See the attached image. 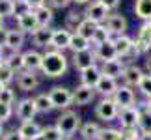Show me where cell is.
I'll return each instance as SVG.
<instances>
[{"label":"cell","instance_id":"obj_9","mask_svg":"<svg viewBox=\"0 0 151 140\" xmlns=\"http://www.w3.org/2000/svg\"><path fill=\"white\" fill-rule=\"evenodd\" d=\"M15 21H17V28L22 30L24 34H34L39 28V22H37V17L34 13V9H28V11H22V13H17L15 15Z\"/></svg>","mask_w":151,"mask_h":140},{"label":"cell","instance_id":"obj_58","mask_svg":"<svg viewBox=\"0 0 151 140\" xmlns=\"http://www.w3.org/2000/svg\"><path fill=\"white\" fill-rule=\"evenodd\" d=\"M2 90H4V84H2V82H0V93H2Z\"/></svg>","mask_w":151,"mask_h":140},{"label":"cell","instance_id":"obj_56","mask_svg":"<svg viewBox=\"0 0 151 140\" xmlns=\"http://www.w3.org/2000/svg\"><path fill=\"white\" fill-rule=\"evenodd\" d=\"M32 140H45V138H43V135H39V136H36V138H32Z\"/></svg>","mask_w":151,"mask_h":140},{"label":"cell","instance_id":"obj_40","mask_svg":"<svg viewBox=\"0 0 151 140\" xmlns=\"http://www.w3.org/2000/svg\"><path fill=\"white\" fill-rule=\"evenodd\" d=\"M142 131L138 127H121V138L123 140H138Z\"/></svg>","mask_w":151,"mask_h":140},{"label":"cell","instance_id":"obj_18","mask_svg":"<svg viewBox=\"0 0 151 140\" xmlns=\"http://www.w3.org/2000/svg\"><path fill=\"white\" fill-rule=\"evenodd\" d=\"M138 120H140V108H138V105L121 108L118 114V121L121 127H138Z\"/></svg>","mask_w":151,"mask_h":140},{"label":"cell","instance_id":"obj_34","mask_svg":"<svg viewBox=\"0 0 151 140\" xmlns=\"http://www.w3.org/2000/svg\"><path fill=\"white\" fill-rule=\"evenodd\" d=\"M108 39H112V34L106 28V25H97L93 36H91V45H99V43L108 41Z\"/></svg>","mask_w":151,"mask_h":140},{"label":"cell","instance_id":"obj_46","mask_svg":"<svg viewBox=\"0 0 151 140\" xmlns=\"http://www.w3.org/2000/svg\"><path fill=\"white\" fill-rule=\"evenodd\" d=\"M99 2H101L103 6H106V8H108L110 11H116V9L119 8L121 0H99Z\"/></svg>","mask_w":151,"mask_h":140},{"label":"cell","instance_id":"obj_51","mask_svg":"<svg viewBox=\"0 0 151 140\" xmlns=\"http://www.w3.org/2000/svg\"><path fill=\"white\" fill-rule=\"evenodd\" d=\"M6 60V49H0V64Z\"/></svg>","mask_w":151,"mask_h":140},{"label":"cell","instance_id":"obj_6","mask_svg":"<svg viewBox=\"0 0 151 140\" xmlns=\"http://www.w3.org/2000/svg\"><path fill=\"white\" fill-rule=\"evenodd\" d=\"M86 19H90V21H93L97 22V25H104L106 22V17L112 13L106 6H103L99 0H91V2L86 6V9L82 11Z\"/></svg>","mask_w":151,"mask_h":140},{"label":"cell","instance_id":"obj_35","mask_svg":"<svg viewBox=\"0 0 151 140\" xmlns=\"http://www.w3.org/2000/svg\"><path fill=\"white\" fill-rule=\"evenodd\" d=\"M15 79H17V73L13 69H11L6 62L0 64V82L4 86H9L11 82H15Z\"/></svg>","mask_w":151,"mask_h":140},{"label":"cell","instance_id":"obj_43","mask_svg":"<svg viewBox=\"0 0 151 140\" xmlns=\"http://www.w3.org/2000/svg\"><path fill=\"white\" fill-rule=\"evenodd\" d=\"M13 114H15L13 105H6V103L0 101V121H2V123H6Z\"/></svg>","mask_w":151,"mask_h":140},{"label":"cell","instance_id":"obj_11","mask_svg":"<svg viewBox=\"0 0 151 140\" xmlns=\"http://www.w3.org/2000/svg\"><path fill=\"white\" fill-rule=\"evenodd\" d=\"M52 34H54V28L50 26H39L34 34H30V39H32V45L36 49H50V43H52Z\"/></svg>","mask_w":151,"mask_h":140},{"label":"cell","instance_id":"obj_36","mask_svg":"<svg viewBox=\"0 0 151 140\" xmlns=\"http://www.w3.org/2000/svg\"><path fill=\"white\" fill-rule=\"evenodd\" d=\"M0 15L4 19H9V17L17 15V4L15 0H0Z\"/></svg>","mask_w":151,"mask_h":140},{"label":"cell","instance_id":"obj_23","mask_svg":"<svg viewBox=\"0 0 151 140\" xmlns=\"http://www.w3.org/2000/svg\"><path fill=\"white\" fill-rule=\"evenodd\" d=\"M118 88H119L118 79H112V77L103 75L101 80H99V82H97V86H95V92H97V95H101V97H112Z\"/></svg>","mask_w":151,"mask_h":140},{"label":"cell","instance_id":"obj_39","mask_svg":"<svg viewBox=\"0 0 151 140\" xmlns=\"http://www.w3.org/2000/svg\"><path fill=\"white\" fill-rule=\"evenodd\" d=\"M43 138L45 140H62L63 135H62V131L58 129L56 125H47V127H43Z\"/></svg>","mask_w":151,"mask_h":140},{"label":"cell","instance_id":"obj_59","mask_svg":"<svg viewBox=\"0 0 151 140\" xmlns=\"http://www.w3.org/2000/svg\"><path fill=\"white\" fill-rule=\"evenodd\" d=\"M147 22H149V25H151V21H147Z\"/></svg>","mask_w":151,"mask_h":140},{"label":"cell","instance_id":"obj_25","mask_svg":"<svg viewBox=\"0 0 151 140\" xmlns=\"http://www.w3.org/2000/svg\"><path fill=\"white\" fill-rule=\"evenodd\" d=\"M140 108V120H138V129L146 135H151V107L146 101L136 103Z\"/></svg>","mask_w":151,"mask_h":140},{"label":"cell","instance_id":"obj_32","mask_svg":"<svg viewBox=\"0 0 151 140\" xmlns=\"http://www.w3.org/2000/svg\"><path fill=\"white\" fill-rule=\"evenodd\" d=\"M82 21H84V13H80L77 9H71L65 15V19H63V26H65L69 32H77Z\"/></svg>","mask_w":151,"mask_h":140},{"label":"cell","instance_id":"obj_1","mask_svg":"<svg viewBox=\"0 0 151 140\" xmlns=\"http://www.w3.org/2000/svg\"><path fill=\"white\" fill-rule=\"evenodd\" d=\"M69 58L63 54L62 51L56 49H47L43 52V64H41V75L49 79H60L67 73L69 69Z\"/></svg>","mask_w":151,"mask_h":140},{"label":"cell","instance_id":"obj_52","mask_svg":"<svg viewBox=\"0 0 151 140\" xmlns=\"http://www.w3.org/2000/svg\"><path fill=\"white\" fill-rule=\"evenodd\" d=\"M138 140H151V135H146V133H142V135H140V138H138Z\"/></svg>","mask_w":151,"mask_h":140},{"label":"cell","instance_id":"obj_12","mask_svg":"<svg viewBox=\"0 0 151 140\" xmlns=\"http://www.w3.org/2000/svg\"><path fill=\"white\" fill-rule=\"evenodd\" d=\"M69 60H71L73 67L77 69V71H82V69H86V67L95 66V64H97V56H95L93 49H90V51H82V52H73Z\"/></svg>","mask_w":151,"mask_h":140},{"label":"cell","instance_id":"obj_57","mask_svg":"<svg viewBox=\"0 0 151 140\" xmlns=\"http://www.w3.org/2000/svg\"><path fill=\"white\" fill-rule=\"evenodd\" d=\"M62 140H73V138H71V136H63Z\"/></svg>","mask_w":151,"mask_h":140},{"label":"cell","instance_id":"obj_10","mask_svg":"<svg viewBox=\"0 0 151 140\" xmlns=\"http://www.w3.org/2000/svg\"><path fill=\"white\" fill-rule=\"evenodd\" d=\"M112 97H114V101L118 103L119 110L127 108V107H134L136 105V93H134V90H132L131 86H127V84H119V88L116 90V93Z\"/></svg>","mask_w":151,"mask_h":140},{"label":"cell","instance_id":"obj_20","mask_svg":"<svg viewBox=\"0 0 151 140\" xmlns=\"http://www.w3.org/2000/svg\"><path fill=\"white\" fill-rule=\"evenodd\" d=\"M71 36H73V32H69L65 26H63V28H54L50 49L62 51V52L67 51V49H69V41H71Z\"/></svg>","mask_w":151,"mask_h":140},{"label":"cell","instance_id":"obj_22","mask_svg":"<svg viewBox=\"0 0 151 140\" xmlns=\"http://www.w3.org/2000/svg\"><path fill=\"white\" fill-rule=\"evenodd\" d=\"M103 73H101V67L97 66H91V67H86L82 71H78V80L80 84H86V86H91V88H95L97 82L101 80Z\"/></svg>","mask_w":151,"mask_h":140},{"label":"cell","instance_id":"obj_17","mask_svg":"<svg viewBox=\"0 0 151 140\" xmlns=\"http://www.w3.org/2000/svg\"><path fill=\"white\" fill-rule=\"evenodd\" d=\"M97 56V64H103V62H108V60H116L118 58V52H116V47H114V41L108 39L104 43H99V45H93L91 47Z\"/></svg>","mask_w":151,"mask_h":140},{"label":"cell","instance_id":"obj_30","mask_svg":"<svg viewBox=\"0 0 151 140\" xmlns=\"http://www.w3.org/2000/svg\"><path fill=\"white\" fill-rule=\"evenodd\" d=\"M34 13L37 17L39 26H50V22L54 21V9H52L49 4H43V6H39V8H36Z\"/></svg>","mask_w":151,"mask_h":140},{"label":"cell","instance_id":"obj_50","mask_svg":"<svg viewBox=\"0 0 151 140\" xmlns=\"http://www.w3.org/2000/svg\"><path fill=\"white\" fill-rule=\"evenodd\" d=\"M91 2V0H73V4H77V6H88Z\"/></svg>","mask_w":151,"mask_h":140},{"label":"cell","instance_id":"obj_27","mask_svg":"<svg viewBox=\"0 0 151 140\" xmlns=\"http://www.w3.org/2000/svg\"><path fill=\"white\" fill-rule=\"evenodd\" d=\"M91 39L88 38H84L82 34H78V32H73V36H71V41H69V52H82V51H90L91 49Z\"/></svg>","mask_w":151,"mask_h":140},{"label":"cell","instance_id":"obj_4","mask_svg":"<svg viewBox=\"0 0 151 140\" xmlns=\"http://www.w3.org/2000/svg\"><path fill=\"white\" fill-rule=\"evenodd\" d=\"M132 41H134V51L138 56H146L151 51V25L147 21L140 25L136 36L132 38Z\"/></svg>","mask_w":151,"mask_h":140},{"label":"cell","instance_id":"obj_13","mask_svg":"<svg viewBox=\"0 0 151 140\" xmlns=\"http://www.w3.org/2000/svg\"><path fill=\"white\" fill-rule=\"evenodd\" d=\"M95 95H97L95 88L86 86V84H78L77 88L73 90V105H77V107H86V105H90L95 99Z\"/></svg>","mask_w":151,"mask_h":140},{"label":"cell","instance_id":"obj_29","mask_svg":"<svg viewBox=\"0 0 151 140\" xmlns=\"http://www.w3.org/2000/svg\"><path fill=\"white\" fill-rule=\"evenodd\" d=\"M103 127L97 123V121H84L82 125H80V136H82V140H97V136H99Z\"/></svg>","mask_w":151,"mask_h":140},{"label":"cell","instance_id":"obj_19","mask_svg":"<svg viewBox=\"0 0 151 140\" xmlns=\"http://www.w3.org/2000/svg\"><path fill=\"white\" fill-rule=\"evenodd\" d=\"M125 66L127 64L121 60V58H116V60H108V62L99 64L101 73L106 75V77H112V79H121V75H123V71H125Z\"/></svg>","mask_w":151,"mask_h":140},{"label":"cell","instance_id":"obj_47","mask_svg":"<svg viewBox=\"0 0 151 140\" xmlns=\"http://www.w3.org/2000/svg\"><path fill=\"white\" fill-rule=\"evenodd\" d=\"M6 39H8V28H0V49H6Z\"/></svg>","mask_w":151,"mask_h":140},{"label":"cell","instance_id":"obj_45","mask_svg":"<svg viewBox=\"0 0 151 140\" xmlns=\"http://www.w3.org/2000/svg\"><path fill=\"white\" fill-rule=\"evenodd\" d=\"M2 140H24V136L19 133V129H9V131L4 133Z\"/></svg>","mask_w":151,"mask_h":140},{"label":"cell","instance_id":"obj_42","mask_svg":"<svg viewBox=\"0 0 151 140\" xmlns=\"http://www.w3.org/2000/svg\"><path fill=\"white\" fill-rule=\"evenodd\" d=\"M15 90L11 88V86H4L2 93H0V101L6 103V105H15Z\"/></svg>","mask_w":151,"mask_h":140},{"label":"cell","instance_id":"obj_26","mask_svg":"<svg viewBox=\"0 0 151 140\" xmlns=\"http://www.w3.org/2000/svg\"><path fill=\"white\" fill-rule=\"evenodd\" d=\"M19 133L24 136V140H32V138H36V136L41 135V133H43V127L39 125L36 120H28V121H21Z\"/></svg>","mask_w":151,"mask_h":140},{"label":"cell","instance_id":"obj_44","mask_svg":"<svg viewBox=\"0 0 151 140\" xmlns=\"http://www.w3.org/2000/svg\"><path fill=\"white\" fill-rule=\"evenodd\" d=\"M71 2L73 0H47V4L52 9H65V8H69Z\"/></svg>","mask_w":151,"mask_h":140},{"label":"cell","instance_id":"obj_16","mask_svg":"<svg viewBox=\"0 0 151 140\" xmlns=\"http://www.w3.org/2000/svg\"><path fill=\"white\" fill-rule=\"evenodd\" d=\"M26 43V34L19 30V28H8V39H6V51L11 52H19L22 51V47Z\"/></svg>","mask_w":151,"mask_h":140},{"label":"cell","instance_id":"obj_55","mask_svg":"<svg viewBox=\"0 0 151 140\" xmlns=\"http://www.w3.org/2000/svg\"><path fill=\"white\" fill-rule=\"evenodd\" d=\"M4 21H6V19H4V17H2V15H0V28H2V26H4Z\"/></svg>","mask_w":151,"mask_h":140},{"label":"cell","instance_id":"obj_48","mask_svg":"<svg viewBox=\"0 0 151 140\" xmlns=\"http://www.w3.org/2000/svg\"><path fill=\"white\" fill-rule=\"evenodd\" d=\"M144 69H146V73H151V51L144 56Z\"/></svg>","mask_w":151,"mask_h":140},{"label":"cell","instance_id":"obj_54","mask_svg":"<svg viewBox=\"0 0 151 140\" xmlns=\"http://www.w3.org/2000/svg\"><path fill=\"white\" fill-rule=\"evenodd\" d=\"M144 101H146V103L149 105V107H151V95H149V97H146V99H144Z\"/></svg>","mask_w":151,"mask_h":140},{"label":"cell","instance_id":"obj_7","mask_svg":"<svg viewBox=\"0 0 151 140\" xmlns=\"http://www.w3.org/2000/svg\"><path fill=\"white\" fill-rule=\"evenodd\" d=\"M37 107H36V101L34 97H22L17 101L15 105V116L19 118L21 121H28V120H34L37 116Z\"/></svg>","mask_w":151,"mask_h":140},{"label":"cell","instance_id":"obj_8","mask_svg":"<svg viewBox=\"0 0 151 140\" xmlns=\"http://www.w3.org/2000/svg\"><path fill=\"white\" fill-rule=\"evenodd\" d=\"M17 88H19L21 92H34L39 88V84H41V79H39V75L36 71H28V69H24V71L17 73Z\"/></svg>","mask_w":151,"mask_h":140},{"label":"cell","instance_id":"obj_41","mask_svg":"<svg viewBox=\"0 0 151 140\" xmlns=\"http://www.w3.org/2000/svg\"><path fill=\"white\" fill-rule=\"evenodd\" d=\"M138 90H140V93L144 95V99L151 95V73L144 75V79L140 80V84H138Z\"/></svg>","mask_w":151,"mask_h":140},{"label":"cell","instance_id":"obj_21","mask_svg":"<svg viewBox=\"0 0 151 140\" xmlns=\"http://www.w3.org/2000/svg\"><path fill=\"white\" fill-rule=\"evenodd\" d=\"M112 41H114V47H116V52H118V58H123V56H127V54L136 52V51H134V41H132V38L127 36V34L114 36Z\"/></svg>","mask_w":151,"mask_h":140},{"label":"cell","instance_id":"obj_33","mask_svg":"<svg viewBox=\"0 0 151 140\" xmlns=\"http://www.w3.org/2000/svg\"><path fill=\"white\" fill-rule=\"evenodd\" d=\"M134 15L140 21H151V0H136L134 2Z\"/></svg>","mask_w":151,"mask_h":140},{"label":"cell","instance_id":"obj_15","mask_svg":"<svg viewBox=\"0 0 151 140\" xmlns=\"http://www.w3.org/2000/svg\"><path fill=\"white\" fill-rule=\"evenodd\" d=\"M144 75L146 71L136 66V64H129V66H125V71L121 75V80H123V84L131 86V88H138V84H140V80L144 79Z\"/></svg>","mask_w":151,"mask_h":140},{"label":"cell","instance_id":"obj_24","mask_svg":"<svg viewBox=\"0 0 151 140\" xmlns=\"http://www.w3.org/2000/svg\"><path fill=\"white\" fill-rule=\"evenodd\" d=\"M41 64H43V52H39L37 49H28L24 51V67L28 71H41Z\"/></svg>","mask_w":151,"mask_h":140},{"label":"cell","instance_id":"obj_53","mask_svg":"<svg viewBox=\"0 0 151 140\" xmlns=\"http://www.w3.org/2000/svg\"><path fill=\"white\" fill-rule=\"evenodd\" d=\"M4 133H6V129H4V123H2V121H0V140H2Z\"/></svg>","mask_w":151,"mask_h":140},{"label":"cell","instance_id":"obj_49","mask_svg":"<svg viewBox=\"0 0 151 140\" xmlns=\"http://www.w3.org/2000/svg\"><path fill=\"white\" fill-rule=\"evenodd\" d=\"M26 4L30 6V9H36V8H39V6L47 4V0H26Z\"/></svg>","mask_w":151,"mask_h":140},{"label":"cell","instance_id":"obj_5","mask_svg":"<svg viewBox=\"0 0 151 140\" xmlns=\"http://www.w3.org/2000/svg\"><path fill=\"white\" fill-rule=\"evenodd\" d=\"M49 95L52 99L54 108L67 110V108L73 107V90L65 88V86H54V88H50L49 90Z\"/></svg>","mask_w":151,"mask_h":140},{"label":"cell","instance_id":"obj_28","mask_svg":"<svg viewBox=\"0 0 151 140\" xmlns=\"http://www.w3.org/2000/svg\"><path fill=\"white\" fill-rule=\"evenodd\" d=\"M8 66L13 69L15 73H21V71H24V52L19 51V52H11L8 51V54H6V60H4Z\"/></svg>","mask_w":151,"mask_h":140},{"label":"cell","instance_id":"obj_37","mask_svg":"<svg viewBox=\"0 0 151 140\" xmlns=\"http://www.w3.org/2000/svg\"><path fill=\"white\" fill-rule=\"evenodd\" d=\"M97 140H123L121 138V129H116V127H103Z\"/></svg>","mask_w":151,"mask_h":140},{"label":"cell","instance_id":"obj_14","mask_svg":"<svg viewBox=\"0 0 151 140\" xmlns=\"http://www.w3.org/2000/svg\"><path fill=\"white\" fill-rule=\"evenodd\" d=\"M106 28L110 30V34L114 36H121V34H127V28H129V22H127V19L121 13H118V11H114V13H110L106 17Z\"/></svg>","mask_w":151,"mask_h":140},{"label":"cell","instance_id":"obj_31","mask_svg":"<svg viewBox=\"0 0 151 140\" xmlns=\"http://www.w3.org/2000/svg\"><path fill=\"white\" fill-rule=\"evenodd\" d=\"M34 101H36V107H37V112L39 114H49V112L54 110V105H52V99L49 95V92L37 93V95L34 97Z\"/></svg>","mask_w":151,"mask_h":140},{"label":"cell","instance_id":"obj_38","mask_svg":"<svg viewBox=\"0 0 151 140\" xmlns=\"http://www.w3.org/2000/svg\"><path fill=\"white\" fill-rule=\"evenodd\" d=\"M95 28H97V22H93V21H90V19H86L84 17V21L80 22V26H78V34H82L84 38H88V39H91V36H93V32H95Z\"/></svg>","mask_w":151,"mask_h":140},{"label":"cell","instance_id":"obj_3","mask_svg":"<svg viewBox=\"0 0 151 140\" xmlns=\"http://www.w3.org/2000/svg\"><path fill=\"white\" fill-rule=\"evenodd\" d=\"M118 114H119V107L118 103L114 101V97H101L95 105V116L99 118L101 121H110L118 120Z\"/></svg>","mask_w":151,"mask_h":140},{"label":"cell","instance_id":"obj_2","mask_svg":"<svg viewBox=\"0 0 151 140\" xmlns=\"http://www.w3.org/2000/svg\"><path fill=\"white\" fill-rule=\"evenodd\" d=\"M54 125L62 131L63 136H73L75 133L80 129V125H82V118H80L75 110L67 108V110H63V112L56 118Z\"/></svg>","mask_w":151,"mask_h":140}]
</instances>
